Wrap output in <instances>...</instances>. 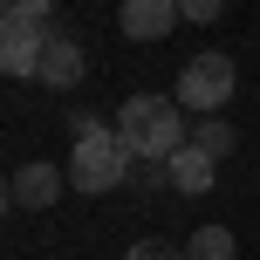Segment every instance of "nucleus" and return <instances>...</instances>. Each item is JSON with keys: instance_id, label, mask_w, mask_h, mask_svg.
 Instances as JSON below:
<instances>
[{"instance_id": "0eeeda50", "label": "nucleus", "mask_w": 260, "mask_h": 260, "mask_svg": "<svg viewBox=\"0 0 260 260\" xmlns=\"http://www.w3.org/2000/svg\"><path fill=\"white\" fill-rule=\"evenodd\" d=\"M41 82H48V89H76V82H82V48H76V35L48 27V55H41Z\"/></svg>"}, {"instance_id": "ddd939ff", "label": "nucleus", "mask_w": 260, "mask_h": 260, "mask_svg": "<svg viewBox=\"0 0 260 260\" xmlns=\"http://www.w3.org/2000/svg\"><path fill=\"white\" fill-rule=\"evenodd\" d=\"M219 7H226V0H178V14H185V21H199V27L219 21Z\"/></svg>"}, {"instance_id": "f8f14e48", "label": "nucleus", "mask_w": 260, "mask_h": 260, "mask_svg": "<svg viewBox=\"0 0 260 260\" xmlns=\"http://www.w3.org/2000/svg\"><path fill=\"white\" fill-rule=\"evenodd\" d=\"M0 7H7V21H48L55 0H0Z\"/></svg>"}, {"instance_id": "9d476101", "label": "nucleus", "mask_w": 260, "mask_h": 260, "mask_svg": "<svg viewBox=\"0 0 260 260\" xmlns=\"http://www.w3.org/2000/svg\"><path fill=\"white\" fill-rule=\"evenodd\" d=\"M192 144H199L206 157H226V151H233V123H226V117H199Z\"/></svg>"}, {"instance_id": "f03ea898", "label": "nucleus", "mask_w": 260, "mask_h": 260, "mask_svg": "<svg viewBox=\"0 0 260 260\" xmlns=\"http://www.w3.org/2000/svg\"><path fill=\"white\" fill-rule=\"evenodd\" d=\"M130 165H137V157L123 151V137L96 123V130H82L76 151H69V185L89 192V199H96V192H117V185L130 178Z\"/></svg>"}, {"instance_id": "7ed1b4c3", "label": "nucleus", "mask_w": 260, "mask_h": 260, "mask_svg": "<svg viewBox=\"0 0 260 260\" xmlns=\"http://www.w3.org/2000/svg\"><path fill=\"white\" fill-rule=\"evenodd\" d=\"M233 89H240V69H233V55H192V62L178 69V103L185 110H199V117H219L226 103H233Z\"/></svg>"}, {"instance_id": "423d86ee", "label": "nucleus", "mask_w": 260, "mask_h": 260, "mask_svg": "<svg viewBox=\"0 0 260 260\" xmlns=\"http://www.w3.org/2000/svg\"><path fill=\"white\" fill-rule=\"evenodd\" d=\"M178 21H185L178 0H123V7H117V27H123L130 41H165Z\"/></svg>"}, {"instance_id": "9b49d317", "label": "nucleus", "mask_w": 260, "mask_h": 260, "mask_svg": "<svg viewBox=\"0 0 260 260\" xmlns=\"http://www.w3.org/2000/svg\"><path fill=\"white\" fill-rule=\"evenodd\" d=\"M123 260H192V253H178V247H165V240H137Z\"/></svg>"}, {"instance_id": "6e6552de", "label": "nucleus", "mask_w": 260, "mask_h": 260, "mask_svg": "<svg viewBox=\"0 0 260 260\" xmlns=\"http://www.w3.org/2000/svg\"><path fill=\"white\" fill-rule=\"evenodd\" d=\"M212 178H219V157H206L199 144H185V151H171V185L178 192H212Z\"/></svg>"}, {"instance_id": "39448f33", "label": "nucleus", "mask_w": 260, "mask_h": 260, "mask_svg": "<svg viewBox=\"0 0 260 260\" xmlns=\"http://www.w3.org/2000/svg\"><path fill=\"white\" fill-rule=\"evenodd\" d=\"M62 185H69V171H55V165H21L7 178V206H21V212H48L55 199H62Z\"/></svg>"}, {"instance_id": "20e7f679", "label": "nucleus", "mask_w": 260, "mask_h": 260, "mask_svg": "<svg viewBox=\"0 0 260 260\" xmlns=\"http://www.w3.org/2000/svg\"><path fill=\"white\" fill-rule=\"evenodd\" d=\"M41 55H48V21H7L0 27V69H7L14 82L41 76Z\"/></svg>"}, {"instance_id": "1a4fd4ad", "label": "nucleus", "mask_w": 260, "mask_h": 260, "mask_svg": "<svg viewBox=\"0 0 260 260\" xmlns=\"http://www.w3.org/2000/svg\"><path fill=\"white\" fill-rule=\"evenodd\" d=\"M185 253H192V260H233V253H240V240L226 233V226H199Z\"/></svg>"}, {"instance_id": "f257e3e1", "label": "nucleus", "mask_w": 260, "mask_h": 260, "mask_svg": "<svg viewBox=\"0 0 260 260\" xmlns=\"http://www.w3.org/2000/svg\"><path fill=\"white\" fill-rule=\"evenodd\" d=\"M123 137V151L130 157H171V151H185V103L178 96H123V110H117V123H110Z\"/></svg>"}]
</instances>
